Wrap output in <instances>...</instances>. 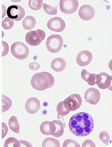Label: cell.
Segmentation results:
<instances>
[{"mask_svg": "<svg viewBox=\"0 0 112 147\" xmlns=\"http://www.w3.org/2000/svg\"><path fill=\"white\" fill-rule=\"evenodd\" d=\"M56 111L58 113L57 119L61 118L63 121V117L67 115L71 111L69 105L65 101H63L59 102L57 105Z\"/></svg>", "mask_w": 112, "mask_h": 147, "instance_id": "2e32d148", "label": "cell"}, {"mask_svg": "<svg viewBox=\"0 0 112 147\" xmlns=\"http://www.w3.org/2000/svg\"><path fill=\"white\" fill-rule=\"evenodd\" d=\"M95 11L93 7L88 4H84L80 8L79 17L82 20L88 21L92 19L95 15Z\"/></svg>", "mask_w": 112, "mask_h": 147, "instance_id": "8fae6325", "label": "cell"}, {"mask_svg": "<svg viewBox=\"0 0 112 147\" xmlns=\"http://www.w3.org/2000/svg\"><path fill=\"white\" fill-rule=\"evenodd\" d=\"M20 144V147H33L32 145L30 142L24 140H20L19 141Z\"/></svg>", "mask_w": 112, "mask_h": 147, "instance_id": "e575fe53", "label": "cell"}, {"mask_svg": "<svg viewBox=\"0 0 112 147\" xmlns=\"http://www.w3.org/2000/svg\"><path fill=\"white\" fill-rule=\"evenodd\" d=\"M8 131V128L5 123H2V139L6 136Z\"/></svg>", "mask_w": 112, "mask_h": 147, "instance_id": "1f68e13d", "label": "cell"}, {"mask_svg": "<svg viewBox=\"0 0 112 147\" xmlns=\"http://www.w3.org/2000/svg\"><path fill=\"white\" fill-rule=\"evenodd\" d=\"M2 112L3 113L10 109L12 102L11 99L7 96L2 95Z\"/></svg>", "mask_w": 112, "mask_h": 147, "instance_id": "44dd1931", "label": "cell"}, {"mask_svg": "<svg viewBox=\"0 0 112 147\" xmlns=\"http://www.w3.org/2000/svg\"><path fill=\"white\" fill-rule=\"evenodd\" d=\"M0 79H1V78H0ZM0 80H1V79H0Z\"/></svg>", "mask_w": 112, "mask_h": 147, "instance_id": "ab89813d", "label": "cell"}, {"mask_svg": "<svg viewBox=\"0 0 112 147\" xmlns=\"http://www.w3.org/2000/svg\"><path fill=\"white\" fill-rule=\"evenodd\" d=\"M50 124L51 121H43L41 124L40 127V131L43 135L47 136L51 135Z\"/></svg>", "mask_w": 112, "mask_h": 147, "instance_id": "7402d4cb", "label": "cell"}, {"mask_svg": "<svg viewBox=\"0 0 112 147\" xmlns=\"http://www.w3.org/2000/svg\"><path fill=\"white\" fill-rule=\"evenodd\" d=\"M101 95L99 90L97 89L90 88L87 90L84 93V98L86 102L91 105H96L99 102Z\"/></svg>", "mask_w": 112, "mask_h": 147, "instance_id": "30bf717a", "label": "cell"}, {"mask_svg": "<svg viewBox=\"0 0 112 147\" xmlns=\"http://www.w3.org/2000/svg\"><path fill=\"white\" fill-rule=\"evenodd\" d=\"M2 45L3 46V52L2 53V57L6 56L9 51V46L8 43L4 41H2Z\"/></svg>", "mask_w": 112, "mask_h": 147, "instance_id": "f546056e", "label": "cell"}, {"mask_svg": "<svg viewBox=\"0 0 112 147\" xmlns=\"http://www.w3.org/2000/svg\"><path fill=\"white\" fill-rule=\"evenodd\" d=\"M90 74V73L88 72L85 69H84L82 70L81 73V76L82 79L84 80V81L87 82L88 78Z\"/></svg>", "mask_w": 112, "mask_h": 147, "instance_id": "836d02e7", "label": "cell"}, {"mask_svg": "<svg viewBox=\"0 0 112 147\" xmlns=\"http://www.w3.org/2000/svg\"><path fill=\"white\" fill-rule=\"evenodd\" d=\"M96 79V84L100 88L103 90L108 89L111 91V76L103 72L97 75Z\"/></svg>", "mask_w": 112, "mask_h": 147, "instance_id": "ba28073f", "label": "cell"}, {"mask_svg": "<svg viewBox=\"0 0 112 147\" xmlns=\"http://www.w3.org/2000/svg\"><path fill=\"white\" fill-rule=\"evenodd\" d=\"M4 147H20V144L17 139L14 137H10L5 140Z\"/></svg>", "mask_w": 112, "mask_h": 147, "instance_id": "cb8c5ba5", "label": "cell"}, {"mask_svg": "<svg viewBox=\"0 0 112 147\" xmlns=\"http://www.w3.org/2000/svg\"><path fill=\"white\" fill-rule=\"evenodd\" d=\"M46 34L43 30L38 29L35 31H30L25 36V40L28 44L32 47L40 45L45 40Z\"/></svg>", "mask_w": 112, "mask_h": 147, "instance_id": "3957f363", "label": "cell"}, {"mask_svg": "<svg viewBox=\"0 0 112 147\" xmlns=\"http://www.w3.org/2000/svg\"><path fill=\"white\" fill-rule=\"evenodd\" d=\"M99 138L103 143L108 146L110 140L109 136L106 131H103L101 132L99 135Z\"/></svg>", "mask_w": 112, "mask_h": 147, "instance_id": "4316f807", "label": "cell"}, {"mask_svg": "<svg viewBox=\"0 0 112 147\" xmlns=\"http://www.w3.org/2000/svg\"><path fill=\"white\" fill-rule=\"evenodd\" d=\"M0 83H1V82H0Z\"/></svg>", "mask_w": 112, "mask_h": 147, "instance_id": "60d3db41", "label": "cell"}, {"mask_svg": "<svg viewBox=\"0 0 112 147\" xmlns=\"http://www.w3.org/2000/svg\"><path fill=\"white\" fill-rule=\"evenodd\" d=\"M97 75L95 74H91L89 75L88 78L87 82H88V84L90 86H93L96 84V77Z\"/></svg>", "mask_w": 112, "mask_h": 147, "instance_id": "f1b7e54d", "label": "cell"}, {"mask_svg": "<svg viewBox=\"0 0 112 147\" xmlns=\"http://www.w3.org/2000/svg\"><path fill=\"white\" fill-rule=\"evenodd\" d=\"M63 147H80V144L74 140L68 139L64 142Z\"/></svg>", "mask_w": 112, "mask_h": 147, "instance_id": "83f0119b", "label": "cell"}, {"mask_svg": "<svg viewBox=\"0 0 112 147\" xmlns=\"http://www.w3.org/2000/svg\"><path fill=\"white\" fill-rule=\"evenodd\" d=\"M0 18H1V17H0ZM0 25H1V19H0Z\"/></svg>", "mask_w": 112, "mask_h": 147, "instance_id": "74e56055", "label": "cell"}, {"mask_svg": "<svg viewBox=\"0 0 112 147\" xmlns=\"http://www.w3.org/2000/svg\"><path fill=\"white\" fill-rule=\"evenodd\" d=\"M69 130L77 136L85 137L90 134L94 128L92 117L84 112L78 113L74 115L69 119Z\"/></svg>", "mask_w": 112, "mask_h": 147, "instance_id": "6da1fadb", "label": "cell"}, {"mask_svg": "<svg viewBox=\"0 0 112 147\" xmlns=\"http://www.w3.org/2000/svg\"><path fill=\"white\" fill-rule=\"evenodd\" d=\"M36 24L35 18L31 16H27L23 20L22 26L24 28L30 30L34 28Z\"/></svg>", "mask_w": 112, "mask_h": 147, "instance_id": "ac0fdd59", "label": "cell"}, {"mask_svg": "<svg viewBox=\"0 0 112 147\" xmlns=\"http://www.w3.org/2000/svg\"><path fill=\"white\" fill-rule=\"evenodd\" d=\"M43 147H60V142L53 138H47L43 140L42 144Z\"/></svg>", "mask_w": 112, "mask_h": 147, "instance_id": "ffe728a7", "label": "cell"}, {"mask_svg": "<svg viewBox=\"0 0 112 147\" xmlns=\"http://www.w3.org/2000/svg\"><path fill=\"white\" fill-rule=\"evenodd\" d=\"M96 145L94 142L91 140H87L82 143V147H95Z\"/></svg>", "mask_w": 112, "mask_h": 147, "instance_id": "4dcf8cb0", "label": "cell"}, {"mask_svg": "<svg viewBox=\"0 0 112 147\" xmlns=\"http://www.w3.org/2000/svg\"><path fill=\"white\" fill-rule=\"evenodd\" d=\"M61 11L67 14H71L76 11L79 6L77 0H61L60 1Z\"/></svg>", "mask_w": 112, "mask_h": 147, "instance_id": "8992f818", "label": "cell"}, {"mask_svg": "<svg viewBox=\"0 0 112 147\" xmlns=\"http://www.w3.org/2000/svg\"><path fill=\"white\" fill-rule=\"evenodd\" d=\"M43 0H29L28 5L32 10L38 11L40 10L43 5Z\"/></svg>", "mask_w": 112, "mask_h": 147, "instance_id": "603a6c76", "label": "cell"}, {"mask_svg": "<svg viewBox=\"0 0 112 147\" xmlns=\"http://www.w3.org/2000/svg\"><path fill=\"white\" fill-rule=\"evenodd\" d=\"M51 135L55 137H61L64 132V127H66L65 123H63L60 120H55L51 121L50 124Z\"/></svg>", "mask_w": 112, "mask_h": 147, "instance_id": "7c38bea8", "label": "cell"}, {"mask_svg": "<svg viewBox=\"0 0 112 147\" xmlns=\"http://www.w3.org/2000/svg\"><path fill=\"white\" fill-rule=\"evenodd\" d=\"M29 67L31 70L33 71L38 70L40 68V64L36 62H33L29 64Z\"/></svg>", "mask_w": 112, "mask_h": 147, "instance_id": "d6a6232c", "label": "cell"}, {"mask_svg": "<svg viewBox=\"0 0 112 147\" xmlns=\"http://www.w3.org/2000/svg\"><path fill=\"white\" fill-rule=\"evenodd\" d=\"M67 66V63L63 58L57 57L54 59L51 62V68L57 72H61L65 69Z\"/></svg>", "mask_w": 112, "mask_h": 147, "instance_id": "e0dca14e", "label": "cell"}, {"mask_svg": "<svg viewBox=\"0 0 112 147\" xmlns=\"http://www.w3.org/2000/svg\"><path fill=\"white\" fill-rule=\"evenodd\" d=\"M8 18L16 21L22 20L25 15L24 9L18 5H13L9 7L7 10Z\"/></svg>", "mask_w": 112, "mask_h": 147, "instance_id": "52a82bcc", "label": "cell"}, {"mask_svg": "<svg viewBox=\"0 0 112 147\" xmlns=\"http://www.w3.org/2000/svg\"><path fill=\"white\" fill-rule=\"evenodd\" d=\"M2 19H3V18L5 17V16L6 15V7L3 5H2Z\"/></svg>", "mask_w": 112, "mask_h": 147, "instance_id": "d590c367", "label": "cell"}, {"mask_svg": "<svg viewBox=\"0 0 112 147\" xmlns=\"http://www.w3.org/2000/svg\"><path fill=\"white\" fill-rule=\"evenodd\" d=\"M8 125L10 129L13 132L19 134L20 126L17 117L12 116L8 121Z\"/></svg>", "mask_w": 112, "mask_h": 147, "instance_id": "d6986e66", "label": "cell"}, {"mask_svg": "<svg viewBox=\"0 0 112 147\" xmlns=\"http://www.w3.org/2000/svg\"><path fill=\"white\" fill-rule=\"evenodd\" d=\"M14 25V22L12 19L6 17L2 22V26L5 30H9L12 28Z\"/></svg>", "mask_w": 112, "mask_h": 147, "instance_id": "484cf974", "label": "cell"}, {"mask_svg": "<svg viewBox=\"0 0 112 147\" xmlns=\"http://www.w3.org/2000/svg\"><path fill=\"white\" fill-rule=\"evenodd\" d=\"M69 105L70 111H74L79 109L82 104V99L79 94H72L64 100Z\"/></svg>", "mask_w": 112, "mask_h": 147, "instance_id": "4fadbf2b", "label": "cell"}, {"mask_svg": "<svg viewBox=\"0 0 112 147\" xmlns=\"http://www.w3.org/2000/svg\"><path fill=\"white\" fill-rule=\"evenodd\" d=\"M47 25L49 30L56 32H63L66 26L65 21L59 17L51 18L48 21Z\"/></svg>", "mask_w": 112, "mask_h": 147, "instance_id": "9c48e42d", "label": "cell"}, {"mask_svg": "<svg viewBox=\"0 0 112 147\" xmlns=\"http://www.w3.org/2000/svg\"><path fill=\"white\" fill-rule=\"evenodd\" d=\"M63 43V39L61 36L53 34L48 37L46 45L49 51L52 53H57L62 49Z\"/></svg>", "mask_w": 112, "mask_h": 147, "instance_id": "5b68a950", "label": "cell"}, {"mask_svg": "<svg viewBox=\"0 0 112 147\" xmlns=\"http://www.w3.org/2000/svg\"><path fill=\"white\" fill-rule=\"evenodd\" d=\"M93 59V55L90 52L84 50L80 52L76 57V62L80 66H85L90 64Z\"/></svg>", "mask_w": 112, "mask_h": 147, "instance_id": "5bb4252c", "label": "cell"}, {"mask_svg": "<svg viewBox=\"0 0 112 147\" xmlns=\"http://www.w3.org/2000/svg\"><path fill=\"white\" fill-rule=\"evenodd\" d=\"M30 83L34 89L43 91L53 87L55 84V80L50 73L42 72L35 74L31 78Z\"/></svg>", "mask_w": 112, "mask_h": 147, "instance_id": "7a4b0ae2", "label": "cell"}, {"mask_svg": "<svg viewBox=\"0 0 112 147\" xmlns=\"http://www.w3.org/2000/svg\"><path fill=\"white\" fill-rule=\"evenodd\" d=\"M25 109L28 113L32 114L37 113L40 108V103L37 98L31 97L27 100L25 104Z\"/></svg>", "mask_w": 112, "mask_h": 147, "instance_id": "9a60e30c", "label": "cell"}, {"mask_svg": "<svg viewBox=\"0 0 112 147\" xmlns=\"http://www.w3.org/2000/svg\"><path fill=\"white\" fill-rule=\"evenodd\" d=\"M59 5L56 7H53L46 3H43V9L48 14L54 15L57 13V8Z\"/></svg>", "mask_w": 112, "mask_h": 147, "instance_id": "d4e9b609", "label": "cell"}, {"mask_svg": "<svg viewBox=\"0 0 112 147\" xmlns=\"http://www.w3.org/2000/svg\"><path fill=\"white\" fill-rule=\"evenodd\" d=\"M11 52L15 58L23 60L28 57L29 50L28 47L23 42L17 41L11 45Z\"/></svg>", "mask_w": 112, "mask_h": 147, "instance_id": "277c9868", "label": "cell"}, {"mask_svg": "<svg viewBox=\"0 0 112 147\" xmlns=\"http://www.w3.org/2000/svg\"><path fill=\"white\" fill-rule=\"evenodd\" d=\"M0 146H1V141H0Z\"/></svg>", "mask_w": 112, "mask_h": 147, "instance_id": "f35d334b", "label": "cell"}, {"mask_svg": "<svg viewBox=\"0 0 112 147\" xmlns=\"http://www.w3.org/2000/svg\"><path fill=\"white\" fill-rule=\"evenodd\" d=\"M2 33H3V34H2V35H3V36H2V38H3V33H4L3 32V31H2ZM3 35H4V34H3Z\"/></svg>", "mask_w": 112, "mask_h": 147, "instance_id": "8d00e7d4", "label": "cell"}]
</instances>
